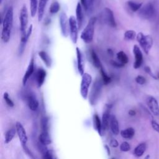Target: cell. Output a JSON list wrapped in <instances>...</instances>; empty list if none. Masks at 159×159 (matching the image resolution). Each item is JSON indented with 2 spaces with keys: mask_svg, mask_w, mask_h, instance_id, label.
<instances>
[{
  "mask_svg": "<svg viewBox=\"0 0 159 159\" xmlns=\"http://www.w3.org/2000/svg\"><path fill=\"white\" fill-rule=\"evenodd\" d=\"M39 56L43 61L44 64L47 68H50L52 63V60L50 56L45 51H40L38 53Z\"/></svg>",
  "mask_w": 159,
  "mask_h": 159,
  "instance_id": "22",
  "label": "cell"
},
{
  "mask_svg": "<svg viewBox=\"0 0 159 159\" xmlns=\"http://www.w3.org/2000/svg\"><path fill=\"white\" fill-rule=\"evenodd\" d=\"M3 98H4V101H6V104L10 106V107H13L14 106V104L13 102V101H12V99L9 98V94L7 93V92H5L3 94Z\"/></svg>",
  "mask_w": 159,
  "mask_h": 159,
  "instance_id": "39",
  "label": "cell"
},
{
  "mask_svg": "<svg viewBox=\"0 0 159 159\" xmlns=\"http://www.w3.org/2000/svg\"><path fill=\"white\" fill-rule=\"evenodd\" d=\"M92 82V77L91 75L84 73L82 76L81 86H80V93L82 97L86 99L88 95V91L90 84Z\"/></svg>",
  "mask_w": 159,
  "mask_h": 159,
  "instance_id": "7",
  "label": "cell"
},
{
  "mask_svg": "<svg viewBox=\"0 0 159 159\" xmlns=\"http://www.w3.org/2000/svg\"><path fill=\"white\" fill-rule=\"evenodd\" d=\"M120 150L122 152H128L130 150V146L128 142H124L120 145Z\"/></svg>",
  "mask_w": 159,
  "mask_h": 159,
  "instance_id": "40",
  "label": "cell"
},
{
  "mask_svg": "<svg viewBox=\"0 0 159 159\" xmlns=\"http://www.w3.org/2000/svg\"><path fill=\"white\" fill-rule=\"evenodd\" d=\"M110 63L111 64L114 66V67H116V68H122L125 65L121 63L120 62H119V61H114V60H111L110 61Z\"/></svg>",
  "mask_w": 159,
  "mask_h": 159,
  "instance_id": "42",
  "label": "cell"
},
{
  "mask_svg": "<svg viewBox=\"0 0 159 159\" xmlns=\"http://www.w3.org/2000/svg\"><path fill=\"white\" fill-rule=\"evenodd\" d=\"M39 0H30V11L32 17H34L38 11Z\"/></svg>",
  "mask_w": 159,
  "mask_h": 159,
  "instance_id": "31",
  "label": "cell"
},
{
  "mask_svg": "<svg viewBox=\"0 0 159 159\" xmlns=\"http://www.w3.org/2000/svg\"><path fill=\"white\" fill-rule=\"evenodd\" d=\"M16 132L17 134L19 140L22 144V147L24 148L26 147V144L28 139L26 134V132L23 125L19 122H17L16 123Z\"/></svg>",
  "mask_w": 159,
  "mask_h": 159,
  "instance_id": "12",
  "label": "cell"
},
{
  "mask_svg": "<svg viewBox=\"0 0 159 159\" xmlns=\"http://www.w3.org/2000/svg\"><path fill=\"white\" fill-rule=\"evenodd\" d=\"M136 39L144 52L146 54H148L153 45V39L152 37L148 35H144L142 32H139L137 34Z\"/></svg>",
  "mask_w": 159,
  "mask_h": 159,
  "instance_id": "4",
  "label": "cell"
},
{
  "mask_svg": "<svg viewBox=\"0 0 159 159\" xmlns=\"http://www.w3.org/2000/svg\"><path fill=\"white\" fill-rule=\"evenodd\" d=\"M93 123H94V127L95 129L98 132L99 134L101 135V130H102V122L100 120L98 114H94L93 116Z\"/></svg>",
  "mask_w": 159,
  "mask_h": 159,
  "instance_id": "29",
  "label": "cell"
},
{
  "mask_svg": "<svg viewBox=\"0 0 159 159\" xmlns=\"http://www.w3.org/2000/svg\"><path fill=\"white\" fill-rule=\"evenodd\" d=\"M109 145L113 148H116L118 147L119 145V143L117 141V140L114 139H112L111 141H110V143H109Z\"/></svg>",
  "mask_w": 159,
  "mask_h": 159,
  "instance_id": "44",
  "label": "cell"
},
{
  "mask_svg": "<svg viewBox=\"0 0 159 159\" xmlns=\"http://www.w3.org/2000/svg\"><path fill=\"white\" fill-rule=\"evenodd\" d=\"M16 133H17V132H16V127H15V128H12V129H9V130L6 133L4 142H5L6 143H9V142L12 140V139L14 138V137Z\"/></svg>",
  "mask_w": 159,
  "mask_h": 159,
  "instance_id": "33",
  "label": "cell"
},
{
  "mask_svg": "<svg viewBox=\"0 0 159 159\" xmlns=\"http://www.w3.org/2000/svg\"><path fill=\"white\" fill-rule=\"evenodd\" d=\"M111 159H115V158H111Z\"/></svg>",
  "mask_w": 159,
  "mask_h": 159,
  "instance_id": "48",
  "label": "cell"
},
{
  "mask_svg": "<svg viewBox=\"0 0 159 159\" xmlns=\"http://www.w3.org/2000/svg\"><path fill=\"white\" fill-rule=\"evenodd\" d=\"M80 1H81L80 3L81 4L86 12H87L88 14H89L90 12H91L93 8L94 0H80Z\"/></svg>",
  "mask_w": 159,
  "mask_h": 159,
  "instance_id": "26",
  "label": "cell"
},
{
  "mask_svg": "<svg viewBox=\"0 0 159 159\" xmlns=\"http://www.w3.org/2000/svg\"><path fill=\"white\" fill-rule=\"evenodd\" d=\"M107 52H108V53H109L110 55H111V56L113 55V52H112V50L111 49H110V48L107 49Z\"/></svg>",
  "mask_w": 159,
  "mask_h": 159,
  "instance_id": "47",
  "label": "cell"
},
{
  "mask_svg": "<svg viewBox=\"0 0 159 159\" xmlns=\"http://www.w3.org/2000/svg\"><path fill=\"white\" fill-rule=\"evenodd\" d=\"M102 17L104 22L111 27H116V22L112 11L108 8L105 7L102 12Z\"/></svg>",
  "mask_w": 159,
  "mask_h": 159,
  "instance_id": "11",
  "label": "cell"
},
{
  "mask_svg": "<svg viewBox=\"0 0 159 159\" xmlns=\"http://www.w3.org/2000/svg\"><path fill=\"white\" fill-rule=\"evenodd\" d=\"M133 53L134 55V68L135 69L139 68L143 63V55L142 51L139 47L137 45H134L133 47Z\"/></svg>",
  "mask_w": 159,
  "mask_h": 159,
  "instance_id": "13",
  "label": "cell"
},
{
  "mask_svg": "<svg viewBox=\"0 0 159 159\" xmlns=\"http://www.w3.org/2000/svg\"><path fill=\"white\" fill-rule=\"evenodd\" d=\"M60 10V4L57 1H54L53 2L50 6V9H49V11L52 14H56Z\"/></svg>",
  "mask_w": 159,
  "mask_h": 159,
  "instance_id": "36",
  "label": "cell"
},
{
  "mask_svg": "<svg viewBox=\"0 0 159 159\" xmlns=\"http://www.w3.org/2000/svg\"><path fill=\"white\" fill-rule=\"evenodd\" d=\"M59 22L61 32L64 37H67L70 35L69 18L65 12H61L59 16Z\"/></svg>",
  "mask_w": 159,
  "mask_h": 159,
  "instance_id": "8",
  "label": "cell"
},
{
  "mask_svg": "<svg viewBox=\"0 0 159 159\" xmlns=\"http://www.w3.org/2000/svg\"><path fill=\"white\" fill-rule=\"evenodd\" d=\"M69 25H70V36L71 40L73 43H76L78 40V26L77 21L75 16H71L69 17Z\"/></svg>",
  "mask_w": 159,
  "mask_h": 159,
  "instance_id": "9",
  "label": "cell"
},
{
  "mask_svg": "<svg viewBox=\"0 0 159 159\" xmlns=\"http://www.w3.org/2000/svg\"><path fill=\"white\" fill-rule=\"evenodd\" d=\"M156 11L152 2H148L142 6L139 11V15L144 19H150L155 16Z\"/></svg>",
  "mask_w": 159,
  "mask_h": 159,
  "instance_id": "5",
  "label": "cell"
},
{
  "mask_svg": "<svg viewBox=\"0 0 159 159\" xmlns=\"http://www.w3.org/2000/svg\"><path fill=\"white\" fill-rule=\"evenodd\" d=\"M76 19L77 21L78 29H80L82 27L84 20V14L83 11V7L81 4L79 2L77 3L76 7Z\"/></svg>",
  "mask_w": 159,
  "mask_h": 159,
  "instance_id": "19",
  "label": "cell"
},
{
  "mask_svg": "<svg viewBox=\"0 0 159 159\" xmlns=\"http://www.w3.org/2000/svg\"><path fill=\"white\" fill-rule=\"evenodd\" d=\"M129 114L130 116H135V115L136 114V112H135V111H134V110H132V109H130V110L129 111Z\"/></svg>",
  "mask_w": 159,
  "mask_h": 159,
  "instance_id": "45",
  "label": "cell"
},
{
  "mask_svg": "<svg viewBox=\"0 0 159 159\" xmlns=\"http://www.w3.org/2000/svg\"><path fill=\"white\" fill-rule=\"evenodd\" d=\"M151 125H152V128L157 132L159 133V124L155 120H152L151 121Z\"/></svg>",
  "mask_w": 159,
  "mask_h": 159,
  "instance_id": "43",
  "label": "cell"
},
{
  "mask_svg": "<svg viewBox=\"0 0 159 159\" xmlns=\"http://www.w3.org/2000/svg\"><path fill=\"white\" fill-rule=\"evenodd\" d=\"M41 127L42 129V132H48V120L47 117H44L42 118L41 121Z\"/></svg>",
  "mask_w": 159,
  "mask_h": 159,
  "instance_id": "37",
  "label": "cell"
},
{
  "mask_svg": "<svg viewBox=\"0 0 159 159\" xmlns=\"http://www.w3.org/2000/svg\"><path fill=\"white\" fill-rule=\"evenodd\" d=\"M39 140L40 144L43 145H49L51 143V139L48 132H42L39 137Z\"/></svg>",
  "mask_w": 159,
  "mask_h": 159,
  "instance_id": "25",
  "label": "cell"
},
{
  "mask_svg": "<svg viewBox=\"0 0 159 159\" xmlns=\"http://www.w3.org/2000/svg\"><path fill=\"white\" fill-rule=\"evenodd\" d=\"M48 0H39V6H38V20L39 22L41 21L43 19L44 15L45 8L47 5V3Z\"/></svg>",
  "mask_w": 159,
  "mask_h": 159,
  "instance_id": "24",
  "label": "cell"
},
{
  "mask_svg": "<svg viewBox=\"0 0 159 159\" xmlns=\"http://www.w3.org/2000/svg\"><path fill=\"white\" fill-rule=\"evenodd\" d=\"M111 106L106 105L105 107V111L103 112L102 117V129L103 130H106L109 126L110 122V109Z\"/></svg>",
  "mask_w": 159,
  "mask_h": 159,
  "instance_id": "18",
  "label": "cell"
},
{
  "mask_svg": "<svg viewBox=\"0 0 159 159\" xmlns=\"http://www.w3.org/2000/svg\"><path fill=\"white\" fill-rule=\"evenodd\" d=\"M90 57H91L92 63L95 68L99 70L102 67L99 58L98 57L97 53L93 49H91L90 50Z\"/></svg>",
  "mask_w": 159,
  "mask_h": 159,
  "instance_id": "23",
  "label": "cell"
},
{
  "mask_svg": "<svg viewBox=\"0 0 159 159\" xmlns=\"http://www.w3.org/2000/svg\"><path fill=\"white\" fill-rule=\"evenodd\" d=\"M127 5L132 12H137L142 7V4L133 1H128L127 2Z\"/></svg>",
  "mask_w": 159,
  "mask_h": 159,
  "instance_id": "30",
  "label": "cell"
},
{
  "mask_svg": "<svg viewBox=\"0 0 159 159\" xmlns=\"http://www.w3.org/2000/svg\"><path fill=\"white\" fill-rule=\"evenodd\" d=\"M46 75H47L46 71L42 68H39L35 71V79L37 85L39 88L41 87L44 83Z\"/></svg>",
  "mask_w": 159,
  "mask_h": 159,
  "instance_id": "17",
  "label": "cell"
},
{
  "mask_svg": "<svg viewBox=\"0 0 159 159\" xmlns=\"http://www.w3.org/2000/svg\"><path fill=\"white\" fill-rule=\"evenodd\" d=\"M117 58L119 62L125 65L128 63L129 61V58L126 53L124 51H119V52L117 53Z\"/></svg>",
  "mask_w": 159,
  "mask_h": 159,
  "instance_id": "32",
  "label": "cell"
},
{
  "mask_svg": "<svg viewBox=\"0 0 159 159\" xmlns=\"http://www.w3.org/2000/svg\"><path fill=\"white\" fill-rule=\"evenodd\" d=\"M43 159H57L52 150H46L43 155Z\"/></svg>",
  "mask_w": 159,
  "mask_h": 159,
  "instance_id": "38",
  "label": "cell"
},
{
  "mask_svg": "<svg viewBox=\"0 0 159 159\" xmlns=\"http://www.w3.org/2000/svg\"><path fill=\"white\" fill-rule=\"evenodd\" d=\"M109 125L111 130L114 135H117L119 133V123L116 117L114 115H111L110 117V122Z\"/></svg>",
  "mask_w": 159,
  "mask_h": 159,
  "instance_id": "21",
  "label": "cell"
},
{
  "mask_svg": "<svg viewBox=\"0 0 159 159\" xmlns=\"http://www.w3.org/2000/svg\"><path fill=\"white\" fill-rule=\"evenodd\" d=\"M34 57H32L28 65L27 68L24 75V76L22 78V84L24 86H25L27 82V81L29 80V79L30 78V77L32 76V75L33 74V73L34 72Z\"/></svg>",
  "mask_w": 159,
  "mask_h": 159,
  "instance_id": "16",
  "label": "cell"
},
{
  "mask_svg": "<svg viewBox=\"0 0 159 159\" xmlns=\"http://www.w3.org/2000/svg\"><path fill=\"white\" fill-rule=\"evenodd\" d=\"M19 21H20V31L21 37L24 36L26 31L27 30V25H28V11L27 8L25 5H24L20 11L19 15Z\"/></svg>",
  "mask_w": 159,
  "mask_h": 159,
  "instance_id": "6",
  "label": "cell"
},
{
  "mask_svg": "<svg viewBox=\"0 0 159 159\" xmlns=\"http://www.w3.org/2000/svg\"><path fill=\"white\" fill-rule=\"evenodd\" d=\"M76 59H77V68L80 75L83 76L84 73V58L81 50L78 48H76Z\"/></svg>",
  "mask_w": 159,
  "mask_h": 159,
  "instance_id": "15",
  "label": "cell"
},
{
  "mask_svg": "<svg viewBox=\"0 0 159 159\" xmlns=\"http://www.w3.org/2000/svg\"><path fill=\"white\" fill-rule=\"evenodd\" d=\"M135 134V130L132 127H129L126 129L122 130L120 132V135L121 136L127 139H130L133 137V136Z\"/></svg>",
  "mask_w": 159,
  "mask_h": 159,
  "instance_id": "27",
  "label": "cell"
},
{
  "mask_svg": "<svg viewBox=\"0 0 159 159\" xmlns=\"http://www.w3.org/2000/svg\"><path fill=\"white\" fill-rule=\"evenodd\" d=\"M137 37L135 30H127L124 33V39L127 40H132Z\"/></svg>",
  "mask_w": 159,
  "mask_h": 159,
  "instance_id": "35",
  "label": "cell"
},
{
  "mask_svg": "<svg viewBox=\"0 0 159 159\" xmlns=\"http://www.w3.org/2000/svg\"><path fill=\"white\" fill-rule=\"evenodd\" d=\"M13 15L14 9L12 6H10L7 9L4 18L2 19V32H1V39L2 41L7 43L9 41L13 25Z\"/></svg>",
  "mask_w": 159,
  "mask_h": 159,
  "instance_id": "1",
  "label": "cell"
},
{
  "mask_svg": "<svg viewBox=\"0 0 159 159\" xmlns=\"http://www.w3.org/2000/svg\"><path fill=\"white\" fill-rule=\"evenodd\" d=\"M135 80L136 81L137 83L139 84H143L146 83V79L142 75H138L136 76V78H135Z\"/></svg>",
  "mask_w": 159,
  "mask_h": 159,
  "instance_id": "41",
  "label": "cell"
},
{
  "mask_svg": "<svg viewBox=\"0 0 159 159\" xmlns=\"http://www.w3.org/2000/svg\"><path fill=\"white\" fill-rule=\"evenodd\" d=\"M147 104L150 111L155 116L159 115V105L157 100L153 96H148L147 98Z\"/></svg>",
  "mask_w": 159,
  "mask_h": 159,
  "instance_id": "14",
  "label": "cell"
},
{
  "mask_svg": "<svg viewBox=\"0 0 159 159\" xmlns=\"http://www.w3.org/2000/svg\"><path fill=\"white\" fill-rule=\"evenodd\" d=\"M146 150V144L145 143H141L139 144L134 149V155L137 157H141Z\"/></svg>",
  "mask_w": 159,
  "mask_h": 159,
  "instance_id": "28",
  "label": "cell"
},
{
  "mask_svg": "<svg viewBox=\"0 0 159 159\" xmlns=\"http://www.w3.org/2000/svg\"><path fill=\"white\" fill-rule=\"evenodd\" d=\"M32 29H33V26L32 24L30 25V26L28 27L25 34L21 37L20 39V42L19 45V48H18V55L19 56H21L25 50V47H26V44L27 43V41L29 39V37H30L31 34H32Z\"/></svg>",
  "mask_w": 159,
  "mask_h": 159,
  "instance_id": "10",
  "label": "cell"
},
{
  "mask_svg": "<svg viewBox=\"0 0 159 159\" xmlns=\"http://www.w3.org/2000/svg\"><path fill=\"white\" fill-rule=\"evenodd\" d=\"M27 103L29 109L32 111H36L39 107V102L37 98L32 94L27 95L26 98Z\"/></svg>",
  "mask_w": 159,
  "mask_h": 159,
  "instance_id": "20",
  "label": "cell"
},
{
  "mask_svg": "<svg viewBox=\"0 0 159 159\" xmlns=\"http://www.w3.org/2000/svg\"><path fill=\"white\" fill-rule=\"evenodd\" d=\"M96 22V17H93L90 18L86 26L84 27L81 34L80 37L86 43H89L93 40Z\"/></svg>",
  "mask_w": 159,
  "mask_h": 159,
  "instance_id": "2",
  "label": "cell"
},
{
  "mask_svg": "<svg viewBox=\"0 0 159 159\" xmlns=\"http://www.w3.org/2000/svg\"><path fill=\"white\" fill-rule=\"evenodd\" d=\"M103 84L102 79L100 78H96L93 82L89 96V101L91 105H95L97 103L100 97Z\"/></svg>",
  "mask_w": 159,
  "mask_h": 159,
  "instance_id": "3",
  "label": "cell"
},
{
  "mask_svg": "<svg viewBox=\"0 0 159 159\" xmlns=\"http://www.w3.org/2000/svg\"><path fill=\"white\" fill-rule=\"evenodd\" d=\"M100 70V73H101V79L102 81L103 82V84L104 85H107L108 84H109L111 81V78L109 76H108V75L106 73L105 70L103 69V68H101L99 69Z\"/></svg>",
  "mask_w": 159,
  "mask_h": 159,
  "instance_id": "34",
  "label": "cell"
},
{
  "mask_svg": "<svg viewBox=\"0 0 159 159\" xmlns=\"http://www.w3.org/2000/svg\"><path fill=\"white\" fill-rule=\"evenodd\" d=\"M104 147H105V148H106V152H107V155H110L111 152H110V150H109V147L107 145H104Z\"/></svg>",
  "mask_w": 159,
  "mask_h": 159,
  "instance_id": "46",
  "label": "cell"
}]
</instances>
